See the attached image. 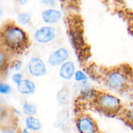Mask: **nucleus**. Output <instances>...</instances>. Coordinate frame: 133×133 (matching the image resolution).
<instances>
[{"label":"nucleus","mask_w":133,"mask_h":133,"mask_svg":"<svg viewBox=\"0 0 133 133\" xmlns=\"http://www.w3.org/2000/svg\"><path fill=\"white\" fill-rule=\"evenodd\" d=\"M5 45L13 51H20L24 49L28 43L27 33L20 27L9 25L5 28L2 35Z\"/></svg>","instance_id":"1"},{"label":"nucleus","mask_w":133,"mask_h":133,"mask_svg":"<svg viewBox=\"0 0 133 133\" xmlns=\"http://www.w3.org/2000/svg\"><path fill=\"white\" fill-rule=\"evenodd\" d=\"M97 103L101 110L110 113L117 112L121 106V101L118 97L108 94L101 95L97 98Z\"/></svg>","instance_id":"2"},{"label":"nucleus","mask_w":133,"mask_h":133,"mask_svg":"<svg viewBox=\"0 0 133 133\" xmlns=\"http://www.w3.org/2000/svg\"><path fill=\"white\" fill-rule=\"evenodd\" d=\"M107 82L110 88L115 90H121L127 86V77L118 71H114L110 73L107 76Z\"/></svg>","instance_id":"3"},{"label":"nucleus","mask_w":133,"mask_h":133,"mask_svg":"<svg viewBox=\"0 0 133 133\" xmlns=\"http://www.w3.org/2000/svg\"><path fill=\"white\" fill-rule=\"evenodd\" d=\"M56 36V31L51 26L40 27L35 33V38L38 42L46 44L50 42Z\"/></svg>","instance_id":"4"},{"label":"nucleus","mask_w":133,"mask_h":133,"mask_svg":"<svg viewBox=\"0 0 133 133\" xmlns=\"http://www.w3.org/2000/svg\"><path fill=\"white\" fill-rule=\"evenodd\" d=\"M28 70L35 77L44 76L46 73V66L44 61L38 57H32L28 63Z\"/></svg>","instance_id":"5"},{"label":"nucleus","mask_w":133,"mask_h":133,"mask_svg":"<svg viewBox=\"0 0 133 133\" xmlns=\"http://www.w3.org/2000/svg\"><path fill=\"white\" fill-rule=\"evenodd\" d=\"M69 56L70 53L66 48H58L49 55L48 63L52 66H59L67 61Z\"/></svg>","instance_id":"6"},{"label":"nucleus","mask_w":133,"mask_h":133,"mask_svg":"<svg viewBox=\"0 0 133 133\" xmlns=\"http://www.w3.org/2000/svg\"><path fill=\"white\" fill-rule=\"evenodd\" d=\"M77 127L81 133H93L97 131L96 123L88 116H83L79 118L77 123Z\"/></svg>","instance_id":"7"},{"label":"nucleus","mask_w":133,"mask_h":133,"mask_svg":"<svg viewBox=\"0 0 133 133\" xmlns=\"http://www.w3.org/2000/svg\"><path fill=\"white\" fill-rule=\"evenodd\" d=\"M42 19L45 23L52 24L58 22L62 17L60 10L55 9H49L44 10L41 14Z\"/></svg>","instance_id":"8"},{"label":"nucleus","mask_w":133,"mask_h":133,"mask_svg":"<svg viewBox=\"0 0 133 133\" xmlns=\"http://www.w3.org/2000/svg\"><path fill=\"white\" fill-rule=\"evenodd\" d=\"M75 73V64L72 61H66L61 64L59 70V75L61 78L66 80L71 79Z\"/></svg>","instance_id":"9"},{"label":"nucleus","mask_w":133,"mask_h":133,"mask_svg":"<svg viewBox=\"0 0 133 133\" xmlns=\"http://www.w3.org/2000/svg\"><path fill=\"white\" fill-rule=\"evenodd\" d=\"M19 92L23 95L33 94L36 90V85L35 83L29 79H23L19 84L17 85Z\"/></svg>","instance_id":"10"},{"label":"nucleus","mask_w":133,"mask_h":133,"mask_svg":"<svg viewBox=\"0 0 133 133\" xmlns=\"http://www.w3.org/2000/svg\"><path fill=\"white\" fill-rule=\"evenodd\" d=\"M25 125L29 130L34 131H40L42 128V122L39 119L35 118L34 116H28L25 119Z\"/></svg>","instance_id":"11"},{"label":"nucleus","mask_w":133,"mask_h":133,"mask_svg":"<svg viewBox=\"0 0 133 133\" xmlns=\"http://www.w3.org/2000/svg\"><path fill=\"white\" fill-rule=\"evenodd\" d=\"M23 110L27 116H35L37 113V108L34 104L25 101L23 104Z\"/></svg>","instance_id":"12"},{"label":"nucleus","mask_w":133,"mask_h":133,"mask_svg":"<svg viewBox=\"0 0 133 133\" xmlns=\"http://www.w3.org/2000/svg\"><path fill=\"white\" fill-rule=\"evenodd\" d=\"M31 21V16L29 13L25 12H20L18 14L17 16V22L18 23L22 25H25L29 24Z\"/></svg>","instance_id":"13"},{"label":"nucleus","mask_w":133,"mask_h":133,"mask_svg":"<svg viewBox=\"0 0 133 133\" xmlns=\"http://www.w3.org/2000/svg\"><path fill=\"white\" fill-rule=\"evenodd\" d=\"M68 98V94L67 91H65L64 90H62L60 91L57 95V99L58 103L61 105H64L67 103Z\"/></svg>","instance_id":"14"},{"label":"nucleus","mask_w":133,"mask_h":133,"mask_svg":"<svg viewBox=\"0 0 133 133\" xmlns=\"http://www.w3.org/2000/svg\"><path fill=\"white\" fill-rule=\"evenodd\" d=\"M74 78H75V80L78 82L84 81L88 79L87 75L84 72L81 71V70H78V71H75V75H74Z\"/></svg>","instance_id":"15"},{"label":"nucleus","mask_w":133,"mask_h":133,"mask_svg":"<svg viewBox=\"0 0 133 133\" xmlns=\"http://www.w3.org/2000/svg\"><path fill=\"white\" fill-rule=\"evenodd\" d=\"M12 88L6 83H1L0 84V92L2 94H8L11 92Z\"/></svg>","instance_id":"16"},{"label":"nucleus","mask_w":133,"mask_h":133,"mask_svg":"<svg viewBox=\"0 0 133 133\" xmlns=\"http://www.w3.org/2000/svg\"><path fill=\"white\" fill-rule=\"evenodd\" d=\"M12 79L13 83H15L16 85H18V84H19V83H21V81H22L23 79L22 74H14V75H13L12 77Z\"/></svg>","instance_id":"17"},{"label":"nucleus","mask_w":133,"mask_h":133,"mask_svg":"<svg viewBox=\"0 0 133 133\" xmlns=\"http://www.w3.org/2000/svg\"><path fill=\"white\" fill-rule=\"evenodd\" d=\"M42 4L47 6H54L56 5V0H41Z\"/></svg>","instance_id":"18"},{"label":"nucleus","mask_w":133,"mask_h":133,"mask_svg":"<svg viewBox=\"0 0 133 133\" xmlns=\"http://www.w3.org/2000/svg\"><path fill=\"white\" fill-rule=\"evenodd\" d=\"M22 67V62L20 61H16L13 64V68L16 71H19Z\"/></svg>","instance_id":"19"},{"label":"nucleus","mask_w":133,"mask_h":133,"mask_svg":"<svg viewBox=\"0 0 133 133\" xmlns=\"http://www.w3.org/2000/svg\"><path fill=\"white\" fill-rule=\"evenodd\" d=\"M17 1H18V3H19V5H25L27 2H28L29 0H17Z\"/></svg>","instance_id":"20"},{"label":"nucleus","mask_w":133,"mask_h":133,"mask_svg":"<svg viewBox=\"0 0 133 133\" xmlns=\"http://www.w3.org/2000/svg\"><path fill=\"white\" fill-rule=\"evenodd\" d=\"M22 132H23V133H27V132H28V129L26 127L25 129H24L23 130V131H22Z\"/></svg>","instance_id":"21"}]
</instances>
